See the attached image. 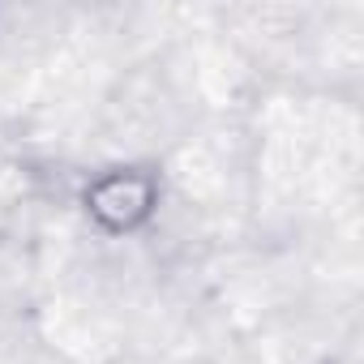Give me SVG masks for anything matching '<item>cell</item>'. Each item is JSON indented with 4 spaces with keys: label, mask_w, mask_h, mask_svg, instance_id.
<instances>
[{
    "label": "cell",
    "mask_w": 364,
    "mask_h": 364,
    "mask_svg": "<svg viewBox=\"0 0 364 364\" xmlns=\"http://www.w3.org/2000/svg\"><path fill=\"white\" fill-rule=\"evenodd\" d=\"M77 206L86 215V223L107 236V240H129V236H141L154 219H159V206H163V176L146 163H116V167H103L95 171L82 193H77Z\"/></svg>",
    "instance_id": "cell-1"
}]
</instances>
